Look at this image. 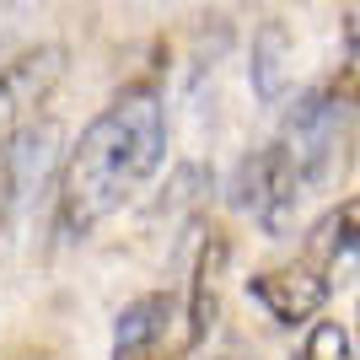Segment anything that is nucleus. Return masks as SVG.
Segmentation results:
<instances>
[{
  "label": "nucleus",
  "instance_id": "nucleus-1",
  "mask_svg": "<svg viewBox=\"0 0 360 360\" xmlns=\"http://www.w3.org/2000/svg\"><path fill=\"white\" fill-rule=\"evenodd\" d=\"M162 162H167L162 97H156V86H124L65 150L60 194H54V231L65 242H86L162 172Z\"/></svg>",
  "mask_w": 360,
  "mask_h": 360
},
{
  "label": "nucleus",
  "instance_id": "nucleus-2",
  "mask_svg": "<svg viewBox=\"0 0 360 360\" xmlns=\"http://www.w3.org/2000/svg\"><path fill=\"white\" fill-rule=\"evenodd\" d=\"M349 140V91L339 86H312L307 97H296V108L285 113L274 146L285 150V162L301 172L307 188H323L339 167V150Z\"/></svg>",
  "mask_w": 360,
  "mask_h": 360
},
{
  "label": "nucleus",
  "instance_id": "nucleus-3",
  "mask_svg": "<svg viewBox=\"0 0 360 360\" xmlns=\"http://www.w3.org/2000/svg\"><path fill=\"white\" fill-rule=\"evenodd\" d=\"M307 183H301V172L285 162V150L274 146H264V150H253L248 162L237 167V178H231V205H237L242 215H253L258 221V231L264 237H290L296 231V215H301V205H307Z\"/></svg>",
  "mask_w": 360,
  "mask_h": 360
},
{
  "label": "nucleus",
  "instance_id": "nucleus-4",
  "mask_svg": "<svg viewBox=\"0 0 360 360\" xmlns=\"http://www.w3.org/2000/svg\"><path fill=\"white\" fill-rule=\"evenodd\" d=\"M65 44H32L16 60L0 65V140H11L22 124L38 119V108L54 97L65 75Z\"/></svg>",
  "mask_w": 360,
  "mask_h": 360
},
{
  "label": "nucleus",
  "instance_id": "nucleus-5",
  "mask_svg": "<svg viewBox=\"0 0 360 360\" xmlns=\"http://www.w3.org/2000/svg\"><path fill=\"white\" fill-rule=\"evenodd\" d=\"M248 296L269 312V323H280V328H301V323H312V317L328 307L333 285L296 258V264H285V269H258L253 280H248Z\"/></svg>",
  "mask_w": 360,
  "mask_h": 360
},
{
  "label": "nucleus",
  "instance_id": "nucleus-6",
  "mask_svg": "<svg viewBox=\"0 0 360 360\" xmlns=\"http://www.w3.org/2000/svg\"><path fill=\"white\" fill-rule=\"evenodd\" d=\"M355 221H360V205L345 199V205H333V210L307 231V242H301V264L317 269L328 285H349V274H355Z\"/></svg>",
  "mask_w": 360,
  "mask_h": 360
},
{
  "label": "nucleus",
  "instance_id": "nucleus-7",
  "mask_svg": "<svg viewBox=\"0 0 360 360\" xmlns=\"http://www.w3.org/2000/svg\"><path fill=\"white\" fill-rule=\"evenodd\" d=\"M178 301L172 296H140L119 312V339H113V360H167V333L178 323Z\"/></svg>",
  "mask_w": 360,
  "mask_h": 360
},
{
  "label": "nucleus",
  "instance_id": "nucleus-8",
  "mask_svg": "<svg viewBox=\"0 0 360 360\" xmlns=\"http://www.w3.org/2000/svg\"><path fill=\"white\" fill-rule=\"evenodd\" d=\"M290 70H296V38H290L285 22H264L253 32V49H248V81H253L258 103H285L290 91Z\"/></svg>",
  "mask_w": 360,
  "mask_h": 360
},
{
  "label": "nucleus",
  "instance_id": "nucleus-9",
  "mask_svg": "<svg viewBox=\"0 0 360 360\" xmlns=\"http://www.w3.org/2000/svg\"><path fill=\"white\" fill-rule=\"evenodd\" d=\"M44 146H49V129H38V124H22L11 140H0V226L11 221V210L22 205L27 172H32Z\"/></svg>",
  "mask_w": 360,
  "mask_h": 360
},
{
  "label": "nucleus",
  "instance_id": "nucleus-10",
  "mask_svg": "<svg viewBox=\"0 0 360 360\" xmlns=\"http://www.w3.org/2000/svg\"><path fill=\"white\" fill-rule=\"evenodd\" d=\"M290 360H360L355 328H349L345 317H323V312H317L312 323H307V339L296 345Z\"/></svg>",
  "mask_w": 360,
  "mask_h": 360
}]
</instances>
